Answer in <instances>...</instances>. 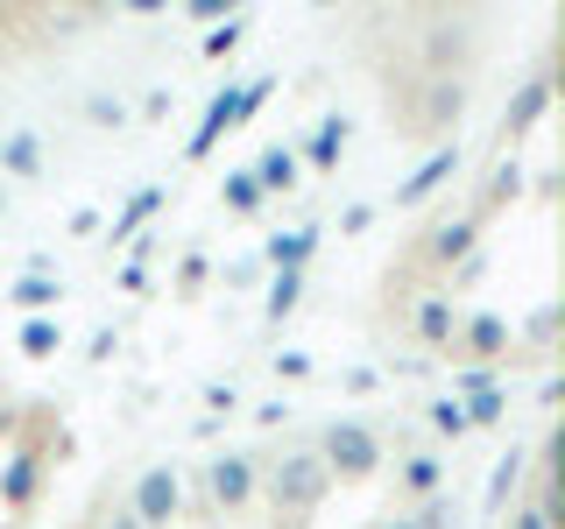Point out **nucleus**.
<instances>
[{
    "label": "nucleus",
    "instance_id": "obj_1",
    "mask_svg": "<svg viewBox=\"0 0 565 529\" xmlns=\"http://www.w3.org/2000/svg\"><path fill=\"white\" fill-rule=\"evenodd\" d=\"M326 487H332L326 458H318V452H290L269 473V508H276V516H305V508L326 501Z\"/></svg>",
    "mask_w": 565,
    "mask_h": 529
},
{
    "label": "nucleus",
    "instance_id": "obj_2",
    "mask_svg": "<svg viewBox=\"0 0 565 529\" xmlns=\"http://www.w3.org/2000/svg\"><path fill=\"white\" fill-rule=\"evenodd\" d=\"M318 458H326V473H347V481H361V473L382 466V438L367 431V423L340 417V423L326 431V452H318Z\"/></svg>",
    "mask_w": 565,
    "mask_h": 529
},
{
    "label": "nucleus",
    "instance_id": "obj_3",
    "mask_svg": "<svg viewBox=\"0 0 565 529\" xmlns=\"http://www.w3.org/2000/svg\"><path fill=\"white\" fill-rule=\"evenodd\" d=\"M177 501H184V487H177V466H149L135 481V501H128V516L141 529H156V522H170L177 516Z\"/></svg>",
    "mask_w": 565,
    "mask_h": 529
},
{
    "label": "nucleus",
    "instance_id": "obj_4",
    "mask_svg": "<svg viewBox=\"0 0 565 529\" xmlns=\"http://www.w3.org/2000/svg\"><path fill=\"white\" fill-rule=\"evenodd\" d=\"M262 99H269V85H241V93H220V99L205 106V128L191 134V155H205V149H212V141H220L226 128H241V114H255Z\"/></svg>",
    "mask_w": 565,
    "mask_h": 529
},
{
    "label": "nucleus",
    "instance_id": "obj_5",
    "mask_svg": "<svg viewBox=\"0 0 565 529\" xmlns=\"http://www.w3.org/2000/svg\"><path fill=\"white\" fill-rule=\"evenodd\" d=\"M205 487H212V501L234 516V508L255 494V458H212V473H205Z\"/></svg>",
    "mask_w": 565,
    "mask_h": 529
},
{
    "label": "nucleus",
    "instance_id": "obj_6",
    "mask_svg": "<svg viewBox=\"0 0 565 529\" xmlns=\"http://www.w3.org/2000/svg\"><path fill=\"white\" fill-rule=\"evenodd\" d=\"M452 170H459V155H452V149H438V155H431V163H424V170L411 176V184H403V191H396V205H417V198H431V191H438V184H446V176H452Z\"/></svg>",
    "mask_w": 565,
    "mask_h": 529
},
{
    "label": "nucleus",
    "instance_id": "obj_7",
    "mask_svg": "<svg viewBox=\"0 0 565 529\" xmlns=\"http://www.w3.org/2000/svg\"><path fill=\"white\" fill-rule=\"evenodd\" d=\"M459 106H467V93H459V78H438L431 93H424V128H452Z\"/></svg>",
    "mask_w": 565,
    "mask_h": 529
},
{
    "label": "nucleus",
    "instance_id": "obj_8",
    "mask_svg": "<svg viewBox=\"0 0 565 529\" xmlns=\"http://www.w3.org/2000/svg\"><path fill=\"white\" fill-rule=\"evenodd\" d=\"M544 99H552V78H544V71H537V78H530V85H523V93H516V99H509V114H502V120H509V134H523V128H530V120H537V114H544Z\"/></svg>",
    "mask_w": 565,
    "mask_h": 529
},
{
    "label": "nucleus",
    "instance_id": "obj_9",
    "mask_svg": "<svg viewBox=\"0 0 565 529\" xmlns=\"http://www.w3.org/2000/svg\"><path fill=\"white\" fill-rule=\"evenodd\" d=\"M247 176H255V191H290V184H297V155H290V149H269Z\"/></svg>",
    "mask_w": 565,
    "mask_h": 529
},
{
    "label": "nucleus",
    "instance_id": "obj_10",
    "mask_svg": "<svg viewBox=\"0 0 565 529\" xmlns=\"http://www.w3.org/2000/svg\"><path fill=\"white\" fill-rule=\"evenodd\" d=\"M467 247H473V219H446V226L431 234V261L446 269V261H459V255H467Z\"/></svg>",
    "mask_w": 565,
    "mask_h": 529
},
{
    "label": "nucleus",
    "instance_id": "obj_11",
    "mask_svg": "<svg viewBox=\"0 0 565 529\" xmlns=\"http://www.w3.org/2000/svg\"><path fill=\"white\" fill-rule=\"evenodd\" d=\"M417 332H424V346H446L452 332H459V317H452V304H446V296H431V304L417 311Z\"/></svg>",
    "mask_w": 565,
    "mask_h": 529
},
{
    "label": "nucleus",
    "instance_id": "obj_12",
    "mask_svg": "<svg viewBox=\"0 0 565 529\" xmlns=\"http://www.w3.org/2000/svg\"><path fill=\"white\" fill-rule=\"evenodd\" d=\"M340 149H347V120H318V134H311V163H318V170H332V163H340Z\"/></svg>",
    "mask_w": 565,
    "mask_h": 529
},
{
    "label": "nucleus",
    "instance_id": "obj_13",
    "mask_svg": "<svg viewBox=\"0 0 565 529\" xmlns=\"http://www.w3.org/2000/svg\"><path fill=\"white\" fill-rule=\"evenodd\" d=\"M311 240H318V234H311V226H305V234H290V240H269V255L282 261V276H297V261H305V255H311Z\"/></svg>",
    "mask_w": 565,
    "mask_h": 529
},
{
    "label": "nucleus",
    "instance_id": "obj_14",
    "mask_svg": "<svg viewBox=\"0 0 565 529\" xmlns=\"http://www.w3.org/2000/svg\"><path fill=\"white\" fill-rule=\"evenodd\" d=\"M467 339H473V353H502L509 332H502V317H473V325H467Z\"/></svg>",
    "mask_w": 565,
    "mask_h": 529
},
{
    "label": "nucleus",
    "instance_id": "obj_15",
    "mask_svg": "<svg viewBox=\"0 0 565 529\" xmlns=\"http://www.w3.org/2000/svg\"><path fill=\"white\" fill-rule=\"evenodd\" d=\"M226 205H234V212H255L262 205V191H255V176H247V170L226 176Z\"/></svg>",
    "mask_w": 565,
    "mask_h": 529
},
{
    "label": "nucleus",
    "instance_id": "obj_16",
    "mask_svg": "<svg viewBox=\"0 0 565 529\" xmlns=\"http://www.w3.org/2000/svg\"><path fill=\"white\" fill-rule=\"evenodd\" d=\"M14 296H22L29 311H43L50 296H57V282H50V276H22V282H14Z\"/></svg>",
    "mask_w": 565,
    "mask_h": 529
},
{
    "label": "nucleus",
    "instance_id": "obj_17",
    "mask_svg": "<svg viewBox=\"0 0 565 529\" xmlns=\"http://www.w3.org/2000/svg\"><path fill=\"white\" fill-rule=\"evenodd\" d=\"M403 487H411V494H431L438 487V458H411V466H403Z\"/></svg>",
    "mask_w": 565,
    "mask_h": 529
},
{
    "label": "nucleus",
    "instance_id": "obj_18",
    "mask_svg": "<svg viewBox=\"0 0 565 529\" xmlns=\"http://www.w3.org/2000/svg\"><path fill=\"white\" fill-rule=\"evenodd\" d=\"M29 487H35V458L22 452V458L8 466V501H29Z\"/></svg>",
    "mask_w": 565,
    "mask_h": 529
},
{
    "label": "nucleus",
    "instance_id": "obj_19",
    "mask_svg": "<svg viewBox=\"0 0 565 529\" xmlns=\"http://www.w3.org/2000/svg\"><path fill=\"white\" fill-rule=\"evenodd\" d=\"M297 290H305V282H297V276H276V296H269V317H290V311H297Z\"/></svg>",
    "mask_w": 565,
    "mask_h": 529
},
{
    "label": "nucleus",
    "instance_id": "obj_20",
    "mask_svg": "<svg viewBox=\"0 0 565 529\" xmlns=\"http://www.w3.org/2000/svg\"><path fill=\"white\" fill-rule=\"evenodd\" d=\"M502 388H481V396H473V410H467V423H494V417H502Z\"/></svg>",
    "mask_w": 565,
    "mask_h": 529
},
{
    "label": "nucleus",
    "instance_id": "obj_21",
    "mask_svg": "<svg viewBox=\"0 0 565 529\" xmlns=\"http://www.w3.org/2000/svg\"><path fill=\"white\" fill-rule=\"evenodd\" d=\"M431 423H438V431H473V423H467V402H438V410H431Z\"/></svg>",
    "mask_w": 565,
    "mask_h": 529
},
{
    "label": "nucleus",
    "instance_id": "obj_22",
    "mask_svg": "<svg viewBox=\"0 0 565 529\" xmlns=\"http://www.w3.org/2000/svg\"><path fill=\"white\" fill-rule=\"evenodd\" d=\"M509 529H552V494H537V501H530V508H523V516L509 522Z\"/></svg>",
    "mask_w": 565,
    "mask_h": 529
},
{
    "label": "nucleus",
    "instance_id": "obj_23",
    "mask_svg": "<svg viewBox=\"0 0 565 529\" xmlns=\"http://www.w3.org/2000/svg\"><path fill=\"white\" fill-rule=\"evenodd\" d=\"M516 473H523V458H516V452H509V458H502V466H494V481H488V501H502V494H509V481H516Z\"/></svg>",
    "mask_w": 565,
    "mask_h": 529
},
{
    "label": "nucleus",
    "instance_id": "obj_24",
    "mask_svg": "<svg viewBox=\"0 0 565 529\" xmlns=\"http://www.w3.org/2000/svg\"><path fill=\"white\" fill-rule=\"evenodd\" d=\"M22 346L29 353H57V325H43V317H35V325L22 332Z\"/></svg>",
    "mask_w": 565,
    "mask_h": 529
},
{
    "label": "nucleus",
    "instance_id": "obj_25",
    "mask_svg": "<svg viewBox=\"0 0 565 529\" xmlns=\"http://www.w3.org/2000/svg\"><path fill=\"white\" fill-rule=\"evenodd\" d=\"M8 163H14V170H35V141H29V134L8 141Z\"/></svg>",
    "mask_w": 565,
    "mask_h": 529
},
{
    "label": "nucleus",
    "instance_id": "obj_26",
    "mask_svg": "<svg viewBox=\"0 0 565 529\" xmlns=\"http://www.w3.org/2000/svg\"><path fill=\"white\" fill-rule=\"evenodd\" d=\"M388 529H424V522H388Z\"/></svg>",
    "mask_w": 565,
    "mask_h": 529
},
{
    "label": "nucleus",
    "instance_id": "obj_27",
    "mask_svg": "<svg viewBox=\"0 0 565 529\" xmlns=\"http://www.w3.org/2000/svg\"><path fill=\"white\" fill-rule=\"evenodd\" d=\"M114 529H141V522H135V516H128V522H114Z\"/></svg>",
    "mask_w": 565,
    "mask_h": 529
}]
</instances>
